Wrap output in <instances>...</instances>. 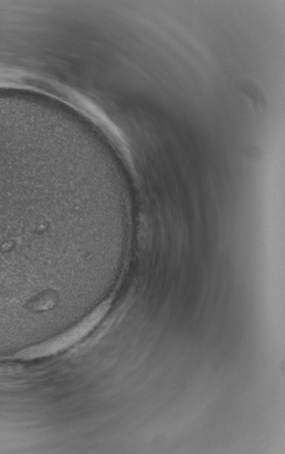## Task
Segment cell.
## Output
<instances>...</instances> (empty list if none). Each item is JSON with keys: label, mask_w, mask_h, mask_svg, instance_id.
Here are the masks:
<instances>
[{"label": "cell", "mask_w": 285, "mask_h": 454, "mask_svg": "<svg viewBox=\"0 0 285 454\" xmlns=\"http://www.w3.org/2000/svg\"><path fill=\"white\" fill-rule=\"evenodd\" d=\"M108 308V303H104L78 326L69 331L65 335L52 340L50 343H46L30 350L28 353V356L35 357L45 356L55 354L73 346L74 344L77 343L78 340L83 339L87 333H89L99 324V322L107 313Z\"/></svg>", "instance_id": "1"}]
</instances>
